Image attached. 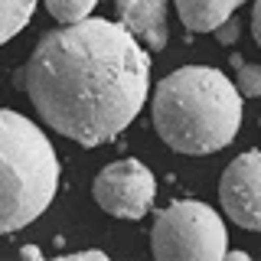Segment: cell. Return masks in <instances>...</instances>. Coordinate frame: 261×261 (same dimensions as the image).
<instances>
[{"label": "cell", "instance_id": "obj_1", "mask_svg": "<svg viewBox=\"0 0 261 261\" xmlns=\"http://www.w3.org/2000/svg\"><path fill=\"white\" fill-rule=\"evenodd\" d=\"M13 79L53 130L98 147L141 114L150 92V56L121 20L85 16L46 33Z\"/></svg>", "mask_w": 261, "mask_h": 261}, {"label": "cell", "instance_id": "obj_2", "mask_svg": "<svg viewBox=\"0 0 261 261\" xmlns=\"http://www.w3.org/2000/svg\"><path fill=\"white\" fill-rule=\"evenodd\" d=\"M153 127L176 153H216L242 127V92L225 72L183 65L153 92Z\"/></svg>", "mask_w": 261, "mask_h": 261}, {"label": "cell", "instance_id": "obj_3", "mask_svg": "<svg viewBox=\"0 0 261 261\" xmlns=\"http://www.w3.org/2000/svg\"><path fill=\"white\" fill-rule=\"evenodd\" d=\"M59 190V153L27 114L0 108V235L27 228Z\"/></svg>", "mask_w": 261, "mask_h": 261}, {"label": "cell", "instance_id": "obj_4", "mask_svg": "<svg viewBox=\"0 0 261 261\" xmlns=\"http://www.w3.org/2000/svg\"><path fill=\"white\" fill-rule=\"evenodd\" d=\"M150 251L160 261H219L228 258L225 222L199 199H179L157 216Z\"/></svg>", "mask_w": 261, "mask_h": 261}, {"label": "cell", "instance_id": "obj_5", "mask_svg": "<svg viewBox=\"0 0 261 261\" xmlns=\"http://www.w3.org/2000/svg\"><path fill=\"white\" fill-rule=\"evenodd\" d=\"M92 196L114 219H144L157 199V179L141 160H114L92 183Z\"/></svg>", "mask_w": 261, "mask_h": 261}, {"label": "cell", "instance_id": "obj_6", "mask_svg": "<svg viewBox=\"0 0 261 261\" xmlns=\"http://www.w3.org/2000/svg\"><path fill=\"white\" fill-rule=\"evenodd\" d=\"M219 202L235 225L261 232V150H245L225 167Z\"/></svg>", "mask_w": 261, "mask_h": 261}, {"label": "cell", "instance_id": "obj_7", "mask_svg": "<svg viewBox=\"0 0 261 261\" xmlns=\"http://www.w3.org/2000/svg\"><path fill=\"white\" fill-rule=\"evenodd\" d=\"M118 20L141 39L150 53H160L170 39L167 30V0H114Z\"/></svg>", "mask_w": 261, "mask_h": 261}, {"label": "cell", "instance_id": "obj_8", "mask_svg": "<svg viewBox=\"0 0 261 261\" xmlns=\"http://www.w3.org/2000/svg\"><path fill=\"white\" fill-rule=\"evenodd\" d=\"M242 4L245 0H176V10L190 33H216Z\"/></svg>", "mask_w": 261, "mask_h": 261}, {"label": "cell", "instance_id": "obj_9", "mask_svg": "<svg viewBox=\"0 0 261 261\" xmlns=\"http://www.w3.org/2000/svg\"><path fill=\"white\" fill-rule=\"evenodd\" d=\"M39 0H0V46L10 39L30 23L33 10Z\"/></svg>", "mask_w": 261, "mask_h": 261}, {"label": "cell", "instance_id": "obj_10", "mask_svg": "<svg viewBox=\"0 0 261 261\" xmlns=\"http://www.w3.org/2000/svg\"><path fill=\"white\" fill-rule=\"evenodd\" d=\"M43 4L59 23H79L95 10L98 0H43Z\"/></svg>", "mask_w": 261, "mask_h": 261}, {"label": "cell", "instance_id": "obj_11", "mask_svg": "<svg viewBox=\"0 0 261 261\" xmlns=\"http://www.w3.org/2000/svg\"><path fill=\"white\" fill-rule=\"evenodd\" d=\"M242 98H261V65L239 62V75H235Z\"/></svg>", "mask_w": 261, "mask_h": 261}, {"label": "cell", "instance_id": "obj_12", "mask_svg": "<svg viewBox=\"0 0 261 261\" xmlns=\"http://www.w3.org/2000/svg\"><path fill=\"white\" fill-rule=\"evenodd\" d=\"M216 36H219V43H235V39H239V27H235L232 20H225L222 27H216Z\"/></svg>", "mask_w": 261, "mask_h": 261}, {"label": "cell", "instance_id": "obj_13", "mask_svg": "<svg viewBox=\"0 0 261 261\" xmlns=\"http://www.w3.org/2000/svg\"><path fill=\"white\" fill-rule=\"evenodd\" d=\"M251 33H255V43L261 46V0H255V10H251Z\"/></svg>", "mask_w": 261, "mask_h": 261}, {"label": "cell", "instance_id": "obj_14", "mask_svg": "<svg viewBox=\"0 0 261 261\" xmlns=\"http://www.w3.org/2000/svg\"><path fill=\"white\" fill-rule=\"evenodd\" d=\"M79 258H105V251H75V255H65L62 261H79Z\"/></svg>", "mask_w": 261, "mask_h": 261}]
</instances>
